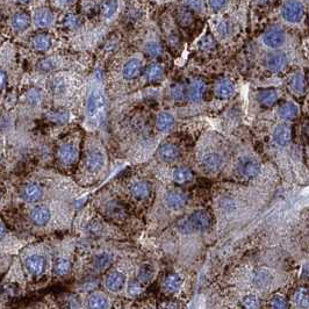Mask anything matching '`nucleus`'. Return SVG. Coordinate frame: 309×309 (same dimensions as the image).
I'll return each mask as SVG.
<instances>
[{
	"label": "nucleus",
	"instance_id": "obj_1",
	"mask_svg": "<svg viewBox=\"0 0 309 309\" xmlns=\"http://www.w3.org/2000/svg\"><path fill=\"white\" fill-rule=\"evenodd\" d=\"M106 112V98L103 91L100 87H95L90 92L89 99H87L86 114L91 122L95 125H99L103 120Z\"/></svg>",
	"mask_w": 309,
	"mask_h": 309
},
{
	"label": "nucleus",
	"instance_id": "obj_2",
	"mask_svg": "<svg viewBox=\"0 0 309 309\" xmlns=\"http://www.w3.org/2000/svg\"><path fill=\"white\" fill-rule=\"evenodd\" d=\"M211 216L206 210H197L179 223V229L184 233L205 231L210 227Z\"/></svg>",
	"mask_w": 309,
	"mask_h": 309
},
{
	"label": "nucleus",
	"instance_id": "obj_3",
	"mask_svg": "<svg viewBox=\"0 0 309 309\" xmlns=\"http://www.w3.org/2000/svg\"><path fill=\"white\" fill-rule=\"evenodd\" d=\"M283 18L290 23L300 22L305 16L304 4L300 1H287L283 7Z\"/></svg>",
	"mask_w": 309,
	"mask_h": 309
},
{
	"label": "nucleus",
	"instance_id": "obj_4",
	"mask_svg": "<svg viewBox=\"0 0 309 309\" xmlns=\"http://www.w3.org/2000/svg\"><path fill=\"white\" fill-rule=\"evenodd\" d=\"M285 40H286V34L279 27H272V28L267 29L263 36L264 45L272 49H277L283 46Z\"/></svg>",
	"mask_w": 309,
	"mask_h": 309
},
{
	"label": "nucleus",
	"instance_id": "obj_5",
	"mask_svg": "<svg viewBox=\"0 0 309 309\" xmlns=\"http://www.w3.org/2000/svg\"><path fill=\"white\" fill-rule=\"evenodd\" d=\"M238 172L247 179H251V178L258 176V173L260 172V165L254 157H243L238 162Z\"/></svg>",
	"mask_w": 309,
	"mask_h": 309
},
{
	"label": "nucleus",
	"instance_id": "obj_6",
	"mask_svg": "<svg viewBox=\"0 0 309 309\" xmlns=\"http://www.w3.org/2000/svg\"><path fill=\"white\" fill-rule=\"evenodd\" d=\"M57 157L63 165H71L78 157V150H77L76 144L71 142L63 143L57 150Z\"/></svg>",
	"mask_w": 309,
	"mask_h": 309
},
{
	"label": "nucleus",
	"instance_id": "obj_7",
	"mask_svg": "<svg viewBox=\"0 0 309 309\" xmlns=\"http://www.w3.org/2000/svg\"><path fill=\"white\" fill-rule=\"evenodd\" d=\"M105 165V154L99 148H92L86 156V166L92 172H98Z\"/></svg>",
	"mask_w": 309,
	"mask_h": 309
},
{
	"label": "nucleus",
	"instance_id": "obj_8",
	"mask_svg": "<svg viewBox=\"0 0 309 309\" xmlns=\"http://www.w3.org/2000/svg\"><path fill=\"white\" fill-rule=\"evenodd\" d=\"M158 158L165 163H173L179 158L180 151L173 143H164L158 149Z\"/></svg>",
	"mask_w": 309,
	"mask_h": 309
},
{
	"label": "nucleus",
	"instance_id": "obj_9",
	"mask_svg": "<svg viewBox=\"0 0 309 309\" xmlns=\"http://www.w3.org/2000/svg\"><path fill=\"white\" fill-rule=\"evenodd\" d=\"M27 271L33 275L42 274L46 270V259L41 255H33L25 261Z\"/></svg>",
	"mask_w": 309,
	"mask_h": 309
},
{
	"label": "nucleus",
	"instance_id": "obj_10",
	"mask_svg": "<svg viewBox=\"0 0 309 309\" xmlns=\"http://www.w3.org/2000/svg\"><path fill=\"white\" fill-rule=\"evenodd\" d=\"M165 204L170 209L179 210L186 206L187 197L186 194L179 192V191H171V192L166 194Z\"/></svg>",
	"mask_w": 309,
	"mask_h": 309
},
{
	"label": "nucleus",
	"instance_id": "obj_11",
	"mask_svg": "<svg viewBox=\"0 0 309 309\" xmlns=\"http://www.w3.org/2000/svg\"><path fill=\"white\" fill-rule=\"evenodd\" d=\"M142 60L140 58H132L123 65L122 69V75L126 79L133 80L139 77L142 73Z\"/></svg>",
	"mask_w": 309,
	"mask_h": 309
},
{
	"label": "nucleus",
	"instance_id": "obj_12",
	"mask_svg": "<svg viewBox=\"0 0 309 309\" xmlns=\"http://www.w3.org/2000/svg\"><path fill=\"white\" fill-rule=\"evenodd\" d=\"M126 283L125 274L119 271H113L107 275L105 279L106 288L110 292H119L123 288Z\"/></svg>",
	"mask_w": 309,
	"mask_h": 309
},
{
	"label": "nucleus",
	"instance_id": "obj_13",
	"mask_svg": "<svg viewBox=\"0 0 309 309\" xmlns=\"http://www.w3.org/2000/svg\"><path fill=\"white\" fill-rule=\"evenodd\" d=\"M201 164H203L204 169L207 172H217L220 167L222 166V157L216 153H208L204 154L203 159H201Z\"/></svg>",
	"mask_w": 309,
	"mask_h": 309
},
{
	"label": "nucleus",
	"instance_id": "obj_14",
	"mask_svg": "<svg viewBox=\"0 0 309 309\" xmlns=\"http://www.w3.org/2000/svg\"><path fill=\"white\" fill-rule=\"evenodd\" d=\"M266 64L271 71H283L287 65V57L283 52H272L267 56Z\"/></svg>",
	"mask_w": 309,
	"mask_h": 309
},
{
	"label": "nucleus",
	"instance_id": "obj_15",
	"mask_svg": "<svg viewBox=\"0 0 309 309\" xmlns=\"http://www.w3.org/2000/svg\"><path fill=\"white\" fill-rule=\"evenodd\" d=\"M273 139L275 143L279 144V146L284 147L287 146L292 140V130L291 127L286 125V123H280L275 127L273 132Z\"/></svg>",
	"mask_w": 309,
	"mask_h": 309
},
{
	"label": "nucleus",
	"instance_id": "obj_16",
	"mask_svg": "<svg viewBox=\"0 0 309 309\" xmlns=\"http://www.w3.org/2000/svg\"><path fill=\"white\" fill-rule=\"evenodd\" d=\"M234 84L230 79L222 78L215 84V95L220 99H229L234 95Z\"/></svg>",
	"mask_w": 309,
	"mask_h": 309
},
{
	"label": "nucleus",
	"instance_id": "obj_17",
	"mask_svg": "<svg viewBox=\"0 0 309 309\" xmlns=\"http://www.w3.org/2000/svg\"><path fill=\"white\" fill-rule=\"evenodd\" d=\"M205 92H206V84L203 80L197 79L191 83V85L187 89V97L192 100L193 103H199L203 100Z\"/></svg>",
	"mask_w": 309,
	"mask_h": 309
},
{
	"label": "nucleus",
	"instance_id": "obj_18",
	"mask_svg": "<svg viewBox=\"0 0 309 309\" xmlns=\"http://www.w3.org/2000/svg\"><path fill=\"white\" fill-rule=\"evenodd\" d=\"M43 197L42 187L38 184H28L23 187L22 198L27 203H38Z\"/></svg>",
	"mask_w": 309,
	"mask_h": 309
},
{
	"label": "nucleus",
	"instance_id": "obj_19",
	"mask_svg": "<svg viewBox=\"0 0 309 309\" xmlns=\"http://www.w3.org/2000/svg\"><path fill=\"white\" fill-rule=\"evenodd\" d=\"M50 215L52 214H50L49 208L40 205V206H36L34 209L32 210V213H30V219H32V221L36 224V226H45V224L49 222Z\"/></svg>",
	"mask_w": 309,
	"mask_h": 309
},
{
	"label": "nucleus",
	"instance_id": "obj_20",
	"mask_svg": "<svg viewBox=\"0 0 309 309\" xmlns=\"http://www.w3.org/2000/svg\"><path fill=\"white\" fill-rule=\"evenodd\" d=\"M151 187L147 181H136L130 187V193L136 200H146L150 197Z\"/></svg>",
	"mask_w": 309,
	"mask_h": 309
},
{
	"label": "nucleus",
	"instance_id": "obj_21",
	"mask_svg": "<svg viewBox=\"0 0 309 309\" xmlns=\"http://www.w3.org/2000/svg\"><path fill=\"white\" fill-rule=\"evenodd\" d=\"M174 123H176V121H174L173 115L167 112L159 113L156 119L157 129L162 133H167V132H170V130H172L174 127Z\"/></svg>",
	"mask_w": 309,
	"mask_h": 309
},
{
	"label": "nucleus",
	"instance_id": "obj_22",
	"mask_svg": "<svg viewBox=\"0 0 309 309\" xmlns=\"http://www.w3.org/2000/svg\"><path fill=\"white\" fill-rule=\"evenodd\" d=\"M278 98H279V95H278L277 91L273 89H266L260 91L257 96L258 102H259L260 105L264 107L273 106L274 103L278 102Z\"/></svg>",
	"mask_w": 309,
	"mask_h": 309
},
{
	"label": "nucleus",
	"instance_id": "obj_23",
	"mask_svg": "<svg viewBox=\"0 0 309 309\" xmlns=\"http://www.w3.org/2000/svg\"><path fill=\"white\" fill-rule=\"evenodd\" d=\"M30 25V16L27 12L20 11L15 13L12 18V27L16 32H23Z\"/></svg>",
	"mask_w": 309,
	"mask_h": 309
},
{
	"label": "nucleus",
	"instance_id": "obj_24",
	"mask_svg": "<svg viewBox=\"0 0 309 309\" xmlns=\"http://www.w3.org/2000/svg\"><path fill=\"white\" fill-rule=\"evenodd\" d=\"M35 25L40 27V28H45V27H49L53 22V14L52 12L48 8H41L35 13L34 16Z\"/></svg>",
	"mask_w": 309,
	"mask_h": 309
},
{
	"label": "nucleus",
	"instance_id": "obj_25",
	"mask_svg": "<svg viewBox=\"0 0 309 309\" xmlns=\"http://www.w3.org/2000/svg\"><path fill=\"white\" fill-rule=\"evenodd\" d=\"M279 116L284 120H294L299 114V107L293 102H286L279 107Z\"/></svg>",
	"mask_w": 309,
	"mask_h": 309
},
{
	"label": "nucleus",
	"instance_id": "obj_26",
	"mask_svg": "<svg viewBox=\"0 0 309 309\" xmlns=\"http://www.w3.org/2000/svg\"><path fill=\"white\" fill-rule=\"evenodd\" d=\"M32 45L39 52H46L52 46V38L46 33H39L33 38Z\"/></svg>",
	"mask_w": 309,
	"mask_h": 309
},
{
	"label": "nucleus",
	"instance_id": "obj_27",
	"mask_svg": "<svg viewBox=\"0 0 309 309\" xmlns=\"http://www.w3.org/2000/svg\"><path fill=\"white\" fill-rule=\"evenodd\" d=\"M290 89L295 95H304L306 91V79L304 75L297 73V75L292 76V78L290 79Z\"/></svg>",
	"mask_w": 309,
	"mask_h": 309
},
{
	"label": "nucleus",
	"instance_id": "obj_28",
	"mask_svg": "<svg viewBox=\"0 0 309 309\" xmlns=\"http://www.w3.org/2000/svg\"><path fill=\"white\" fill-rule=\"evenodd\" d=\"M172 177L177 184H186L193 179V172L189 167H177L173 171Z\"/></svg>",
	"mask_w": 309,
	"mask_h": 309
},
{
	"label": "nucleus",
	"instance_id": "obj_29",
	"mask_svg": "<svg viewBox=\"0 0 309 309\" xmlns=\"http://www.w3.org/2000/svg\"><path fill=\"white\" fill-rule=\"evenodd\" d=\"M181 285H183V279L179 274L177 273H171L167 275L164 280V287L167 292L170 293H174V292L179 291Z\"/></svg>",
	"mask_w": 309,
	"mask_h": 309
},
{
	"label": "nucleus",
	"instance_id": "obj_30",
	"mask_svg": "<svg viewBox=\"0 0 309 309\" xmlns=\"http://www.w3.org/2000/svg\"><path fill=\"white\" fill-rule=\"evenodd\" d=\"M147 78L150 83H156L159 82L160 79L164 77V68L158 63H153L149 65V68L147 69Z\"/></svg>",
	"mask_w": 309,
	"mask_h": 309
},
{
	"label": "nucleus",
	"instance_id": "obj_31",
	"mask_svg": "<svg viewBox=\"0 0 309 309\" xmlns=\"http://www.w3.org/2000/svg\"><path fill=\"white\" fill-rule=\"evenodd\" d=\"M90 309H108V300L105 295L100 293H95L89 298L87 301Z\"/></svg>",
	"mask_w": 309,
	"mask_h": 309
},
{
	"label": "nucleus",
	"instance_id": "obj_32",
	"mask_svg": "<svg viewBox=\"0 0 309 309\" xmlns=\"http://www.w3.org/2000/svg\"><path fill=\"white\" fill-rule=\"evenodd\" d=\"M112 261H113V258L109 254L103 253L96 257L95 267L99 271H105L110 266Z\"/></svg>",
	"mask_w": 309,
	"mask_h": 309
},
{
	"label": "nucleus",
	"instance_id": "obj_33",
	"mask_svg": "<svg viewBox=\"0 0 309 309\" xmlns=\"http://www.w3.org/2000/svg\"><path fill=\"white\" fill-rule=\"evenodd\" d=\"M177 19L180 26L189 27L190 25H192V22H193L192 11L187 7H181L179 11H178Z\"/></svg>",
	"mask_w": 309,
	"mask_h": 309
},
{
	"label": "nucleus",
	"instance_id": "obj_34",
	"mask_svg": "<svg viewBox=\"0 0 309 309\" xmlns=\"http://www.w3.org/2000/svg\"><path fill=\"white\" fill-rule=\"evenodd\" d=\"M294 304L301 309L308 308V291L306 287L299 288L294 294Z\"/></svg>",
	"mask_w": 309,
	"mask_h": 309
},
{
	"label": "nucleus",
	"instance_id": "obj_35",
	"mask_svg": "<svg viewBox=\"0 0 309 309\" xmlns=\"http://www.w3.org/2000/svg\"><path fill=\"white\" fill-rule=\"evenodd\" d=\"M154 277V270L150 265H143L142 267L140 268L139 274H137V281L142 285H147L150 283V280L153 279Z\"/></svg>",
	"mask_w": 309,
	"mask_h": 309
},
{
	"label": "nucleus",
	"instance_id": "obj_36",
	"mask_svg": "<svg viewBox=\"0 0 309 309\" xmlns=\"http://www.w3.org/2000/svg\"><path fill=\"white\" fill-rule=\"evenodd\" d=\"M272 279H273V278H272V274L270 273V272L266 270H261V271H258L256 273V277H255V283H256L258 287L265 288L272 283Z\"/></svg>",
	"mask_w": 309,
	"mask_h": 309
},
{
	"label": "nucleus",
	"instance_id": "obj_37",
	"mask_svg": "<svg viewBox=\"0 0 309 309\" xmlns=\"http://www.w3.org/2000/svg\"><path fill=\"white\" fill-rule=\"evenodd\" d=\"M71 270V263L66 258H58L53 265V271L57 275H65Z\"/></svg>",
	"mask_w": 309,
	"mask_h": 309
},
{
	"label": "nucleus",
	"instance_id": "obj_38",
	"mask_svg": "<svg viewBox=\"0 0 309 309\" xmlns=\"http://www.w3.org/2000/svg\"><path fill=\"white\" fill-rule=\"evenodd\" d=\"M144 52L149 57L157 58V57H159L163 53V48L158 42H148L146 47H144Z\"/></svg>",
	"mask_w": 309,
	"mask_h": 309
},
{
	"label": "nucleus",
	"instance_id": "obj_39",
	"mask_svg": "<svg viewBox=\"0 0 309 309\" xmlns=\"http://www.w3.org/2000/svg\"><path fill=\"white\" fill-rule=\"evenodd\" d=\"M63 25L68 29H76L82 25V19L77 14L70 13V14H66L64 19H63Z\"/></svg>",
	"mask_w": 309,
	"mask_h": 309
},
{
	"label": "nucleus",
	"instance_id": "obj_40",
	"mask_svg": "<svg viewBox=\"0 0 309 309\" xmlns=\"http://www.w3.org/2000/svg\"><path fill=\"white\" fill-rule=\"evenodd\" d=\"M242 306L244 309H259L260 302L256 295L248 294L242 299Z\"/></svg>",
	"mask_w": 309,
	"mask_h": 309
},
{
	"label": "nucleus",
	"instance_id": "obj_41",
	"mask_svg": "<svg viewBox=\"0 0 309 309\" xmlns=\"http://www.w3.org/2000/svg\"><path fill=\"white\" fill-rule=\"evenodd\" d=\"M117 9V2L115 1H106L103 2L102 6V14L103 18L109 19L116 13Z\"/></svg>",
	"mask_w": 309,
	"mask_h": 309
},
{
	"label": "nucleus",
	"instance_id": "obj_42",
	"mask_svg": "<svg viewBox=\"0 0 309 309\" xmlns=\"http://www.w3.org/2000/svg\"><path fill=\"white\" fill-rule=\"evenodd\" d=\"M171 95H172V98L174 102H177V103L184 102L187 96V90L185 89L183 85L178 84V85L172 87V90H171Z\"/></svg>",
	"mask_w": 309,
	"mask_h": 309
},
{
	"label": "nucleus",
	"instance_id": "obj_43",
	"mask_svg": "<svg viewBox=\"0 0 309 309\" xmlns=\"http://www.w3.org/2000/svg\"><path fill=\"white\" fill-rule=\"evenodd\" d=\"M199 46H200V49L204 50V52H211V50H214L215 48H216V42H215L213 36L206 35L201 39Z\"/></svg>",
	"mask_w": 309,
	"mask_h": 309
},
{
	"label": "nucleus",
	"instance_id": "obj_44",
	"mask_svg": "<svg viewBox=\"0 0 309 309\" xmlns=\"http://www.w3.org/2000/svg\"><path fill=\"white\" fill-rule=\"evenodd\" d=\"M271 309H287V302L283 295H274L271 299Z\"/></svg>",
	"mask_w": 309,
	"mask_h": 309
},
{
	"label": "nucleus",
	"instance_id": "obj_45",
	"mask_svg": "<svg viewBox=\"0 0 309 309\" xmlns=\"http://www.w3.org/2000/svg\"><path fill=\"white\" fill-rule=\"evenodd\" d=\"M50 120L52 121H56V122H65L66 120H68L69 117V114L65 112V110L63 109H58V110H55V112H52V114L49 115Z\"/></svg>",
	"mask_w": 309,
	"mask_h": 309
},
{
	"label": "nucleus",
	"instance_id": "obj_46",
	"mask_svg": "<svg viewBox=\"0 0 309 309\" xmlns=\"http://www.w3.org/2000/svg\"><path fill=\"white\" fill-rule=\"evenodd\" d=\"M128 292L130 295H133V297H137V295H140L143 292V286L137 280L132 281L128 286Z\"/></svg>",
	"mask_w": 309,
	"mask_h": 309
},
{
	"label": "nucleus",
	"instance_id": "obj_47",
	"mask_svg": "<svg viewBox=\"0 0 309 309\" xmlns=\"http://www.w3.org/2000/svg\"><path fill=\"white\" fill-rule=\"evenodd\" d=\"M230 29H231L230 23L226 21V20H224V21H222V22H220L219 27H217V32H219L220 35L223 36V38L224 36L230 34Z\"/></svg>",
	"mask_w": 309,
	"mask_h": 309
},
{
	"label": "nucleus",
	"instance_id": "obj_48",
	"mask_svg": "<svg viewBox=\"0 0 309 309\" xmlns=\"http://www.w3.org/2000/svg\"><path fill=\"white\" fill-rule=\"evenodd\" d=\"M63 87H64V84L60 78H53L52 80V90L55 93H59L63 90Z\"/></svg>",
	"mask_w": 309,
	"mask_h": 309
},
{
	"label": "nucleus",
	"instance_id": "obj_49",
	"mask_svg": "<svg viewBox=\"0 0 309 309\" xmlns=\"http://www.w3.org/2000/svg\"><path fill=\"white\" fill-rule=\"evenodd\" d=\"M227 5H228L227 1H221V0H217V1H209L210 8L215 12H217V11H220V9L224 8Z\"/></svg>",
	"mask_w": 309,
	"mask_h": 309
},
{
	"label": "nucleus",
	"instance_id": "obj_50",
	"mask_svg": "<svg viewBox=\"0 0 309 309\" xmlns=\"http://www.w3.org/2000/svg\"><path fill=\"white\" fill-rule=\"evenodd\" d=\"M40 68H41L43 71H50L53 68V63L52 59H43L41 63H40Z\"/></svg>",
	"mask_w": 309,
	"mask_h": 309
},
{
	"label": "nucleus",
	"instance_id": "obj_51",
	"mask_svg": "<svg viewBox=\"0 0 309 309\" xmlns=\"http://www.w3.org/2000/svg\"><path fill=\"white\" fill-rule=\"evenodd\" d=\"M6 83H7V76H6L5 71H2V70L0 69V90L4 89Z\"/></svg>",
	"mask_w": 309,
	"mask_h": 309
},
{
	"label": "nucleus",
	"instance_id": "obj_52",
	"mask_svg": "<svg viewBox=\"0 0 309 309\" xmlns=\"http://www.w3.org/2000/svg\"><path fill=\"white\" fill-rule=\"evenodd\" d=\"M5 235H6V227L5 224L0 221V241L5 237Z\"/></svg>",
	"mask_w": 309,
	"mask_h": 309
},
{
	"label": "nucleus",
	"instance_id": "obj_53",
	"mask_svg": "<svg viewBox=\"0 0 309 309\" xmlns=\"http://www.w3.org/2000/svg\"><path fill=\"white\" fill-rule=\"evenodd\" d=\"M163 309H177V306L172 304V302H169V304H166L165 306H164Z\"/></svg>",
	"mask_w": 309,
	"mask_h": 309
}]
</instances>
